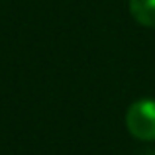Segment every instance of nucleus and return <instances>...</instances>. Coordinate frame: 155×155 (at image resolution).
Listing matches in <instances>:
<instances>
[{"mask_svg": "<svg viewBox=\"0 0 155 155\" xmlns=\"http://www.w3.org/2000/svg\"><path fill=\"white\" fill-rule=\"evenodd\" d=\"M130 12L141 26L155 28V0H130Z\"/></svg>", "mask_w": 155, "mask_h": 155, "instance_id": "f03ea898", "label": "nucleus"}, {"mask_svg": "<svg viewBox=\"0 0 155 155\" xmlns=\"http://www.w3.org/2000/svg\"><path fill=\"white\" fill-rule=\"evenodd\" d=\"M126 126L137 140H155V100H137L130 106L126 114Z\"/></svg>", "mask_w": 155, "mask_h": 155, "instance_id": "f257e3e1", "label": "nucleus"}]
</instances>
